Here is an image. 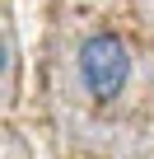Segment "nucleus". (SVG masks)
Here are the masks:
<instances>
[{"label":"nucleus","mask_w":154,"mask_h":159,"mask_svg":"<svg viewBox=\"0 0 154 159\" xmlns=\"http://www.w3.org/2000/svg\"><path fill=\"white\" fill-rule=\"evenodd\" d=\"M131 80V52L117 33H89L80 42V84L89 89L94 103H112L121 98Z\"/></svg>","instance_id":"f257e3e1"}]
</instances>
